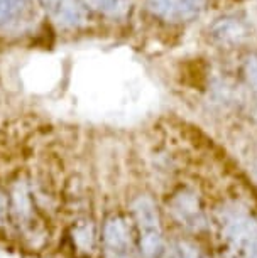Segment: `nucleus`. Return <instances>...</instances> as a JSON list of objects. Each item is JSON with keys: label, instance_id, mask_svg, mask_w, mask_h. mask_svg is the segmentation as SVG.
I'll return each instance as SVG.
<instances>
[{"label": "nucleus", "instance_id": "nucleus-1", "mask_svg": "<svg viewBox=\"0 0 257 258\" xmlns=\"http://www.w3.org/2000/svg\"><path fill=\"white\" fill-rule=\"evenodd\" d=\"M134 216L139 228V243L142 258H181L179 248L168 245L163 236L159 214L149 198H139L134 203Z\"/></svg>", "mask_w": 257, "mask_h": 258}, {"label": "nucleus", "instance_id": "nucleus-2", "mask_svg": "<svg viewBox=\"0 0 257 258\" xmlns=\"http://www.w3.org/2000/svg\"><path fill=\"white\" fill-rule=\"evenodd\" d=\"M222 231L239 258H257V218L239 204L222 209Z\"/></svg>", "mask_w": 257, "mask_h": 258}, {"label": "nucleus", "instance_id": "nucleus-3", "mask_svg": "<svg viewBox=\"0 0 257 258\" xmlns=\"http://www.w3.org/2000/svg\"><path fill=\"white\" fill-rule=\"evenodd\" d=\"M101 243L105 258H142L132 223L122 214H112L105 220Z\"/></svg>", "mask_w": 257, "mask_h": 258}, {"label": "nucleus", "instance_id": "nucleus-4", "mask_svg": "<svg viewBox=\"0 0 257 258\" xmlns=\"http://www.w3.org/2000/svg\"><path fill=\"white\" fill-rule=\"evenodd\" d=\"M208 0H147L152 16L166 22H188L201 16Z\"/></svg>", "mask_w": 257, "mask_h": 258}, {"label": "nucleus", "instance_id": "nucleus-5", "mask_svg": "<svg viewBox=\"0 0 257 258\" xmlns=\"http://www.w3.org/2000/svg\"><path fill=\"white\" fill-rule=\"evenodd\" d=\"M58 26L78 29L88 22L90 11L83 0H37Z\"/></svg>", "mask_w": 257, "mask_h": 258}, {"label": "nucleus", "instance_id": "nucleus-6", "mask_svg": "<svg viewBox=\"0 0 257 258\" xmlns=\"http://www.w3.org/2000/svg\"><path fill=\"white\" fill-rule=\"evenodd\" d=\"M171 211L174 218L191 230H200L205 226V214H203L201 204L193 192H181L174 196L171 201Z\"/></svg>", "mask_w": 257, "mask_h": 258}, {"label": "nucleus", "instance_id": "nucleus-7", "mask_svg": "<svg viewBox=\"0 0 257 258\" xmlns=\"http://www.w3.org/2000/svg\"><path fill=\"white\" fill-rule=\"evenodd\" d=\"M249 24L237 16L220 17L210 27L212 37L220 44H239L249 37Z\"/></svg>", "mask_w": 257, "mask_h": 258}, {"label": "nucleus", "instance_id": "nucleus-8", "mask_svg": "<svg viewBox=\"0 0 257 258\" xmlns=\"http://www.w3.org/2000/svg\"><path fill=\"white\" fill-rule=\"evenodd\" d=\"M32 12L34 0H0V31L21 26Z\"/></svg>", "mask_w": 257, "mask_h": 258}, {"label": "nucleus", "instance_id": "nucleus-9", "mask_svg": "<svg viewBox=\"0 0 257 258\" xmlns=\"http://www.w3.org/2000/svg\"><path fill=\"white\" fill-rule=\"evenodd\" d=\"M90 12L110 19H120L130 11V0H83Z\"/></svg>", "mask_w": 257, "mask_h": 258}, {"label": "nucleus", "instance_id": "nucleus-10", "mask_svg": "<svg viewBox=\"0 0 257 258\" xmlns=\"http://www.w3.org/2000/svg\"><path fill=\"white\" fill-rule=\"evenodd\" d=\"M247 83L252 88V91L257 95V56H250L249 59L245 61V68H244Z\"/></svg>", "mask_w": 257, "mask_h": 258}, {"label": "nucleus", "instance_id": "nucleus-11", "mask_svg": "<svg viewBox=\"0 0 257 258\" xmlns=\"http://www.w3.org/2000/svg\"><path fill=\"white\" fill-rule=\"evenodd\" d=\"M178 248H179V255H181V258H207L198 248L191 246V245H178Z\"/></svg>", "mask_w": 257, "mask_h": 258}]
</instances>
